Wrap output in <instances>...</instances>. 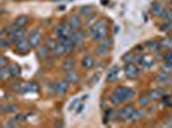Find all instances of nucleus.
I'll list each match as a JSON object with an SVG mask.
<instances>
[{"instance_id":"40","label":"nucleus","mask_w":172,"mask_h":128,"mask_svg":"<svg viewBox=\"0 0 172 128\" xmlns=\"http://www.w3.org/2000/svg\"><path fill=\"white\" fill-rule=\"evenodd\" d=\"M53 2H58V0H53Z\"/></svg>"},{"instance_id":"39","label":"nucleus","mask_w":172,"mask_h":128,"mask_svg":"<svg viewBox=\"0 0 172 128\" xmlns=\"http://www.w3.org/2000/svg\"><path fill=\"white\" fill-rule=\"evenodd\" d=\"M0 45L2 46H8V42L6 41H0Z\"/></svg>"},{"instance_id":"35","label":"nucleus","mask_w":172,"mask_h":128,"mask_svg":"<svg viewBox=\"0 0 172 128\" xmlns=\"http://www.w3.org/2000/svg\"><path fill=\"white\" fill-rule=\"evenodd\" d=\"M77 104H78V99H75V100H73L72 103H71V105H69V108H68V109H69V110H73V108H75V106H76Z\"/></svg>"},{"instance_id":"2","label":"nucleus","mask_w":172,"mask_h":128,"mask_svg":"<svg viewBox=\"0 0 172 128\" xmlns=\"http://www.w3.org/2000/svg\"><path fill=\"white\" fill-rule=\"evenodd\" d=\"M114 94H116L122 101H127V100H131V99L135 96V92L132 88L130 87H126V86H119L114 90Z\"/></svg>"},{"instance_id":"36","label":"nucleus","mask_w":172,"mask_h":128,"mask_svg":"<svg viewBox=\"0 0 172 128\" xmlns=\"http://www.w3.org/2000/svg\"><path fill=\"white\" fill-rule=\"evenodd\" d=\"M4 109H8V111H14L17 109L16 105H8V106H4Z\"/></svg>"},{"instance_id":"17","label":"nucleus","mask_w":172,"mask_h":128,"mask_svg":"<svg viewBox=\"0 0 172 128\" xmlns=\"http://www.w3.org/2000/svg\"><path fill=\"white\" fill-rule=\"evenodd\" d=\"M68 24L71 26V28H72V30H78V28H80V26H81V21H80V18L78 17H72L69 19V22H68Z\"/></svg>"},{"instance_id":"18","label":"nucleus","mask_w":172,"mask_h":128,"mask_svg":"<svg viewBox=\"0 0 172 128\" xmlns=\"http://www.w3.org/2000/svg\"><path fill=\"white\" fill-rule=\"evenodd\" d=\"M82 66L86 69H89V68H91L92 66H94V59H92V56H85L84 60H82Z\"/></svg>"},{"instance_id":"27","label":"nucleus","mask_w":172,"mask_h":128,"mask_svg":"<svg viewBox=\"0 0 172 128\" xmlns=\"http://www.w3.org/2000/svg\"><path fill=\"white\" fill-rule=\"evenodd\" d=\"M149 96L148 95H143L141 97H140V100H139V104L141 105V106H147L148 104H149Z\"/></svg>"},{"instance_id":"31","label":"nucleus","mask_w":172,"mask_h":128,"mask_svg":"<svg viewBox=\"0 0 172 128\" xmlns=\"http://www.w3.org/2000/svg\"><path fill=\"white\" fill-rule=\"evenodd\" d=\"M162 72H166V73H168V72H171L172 70V64H170V63H167L166 62V64H163L162 66Z\"/></svg>"},{"instance_id":"23","label":"nucleus","mask_w":172,"mask_h":128,"mask_svg":"<svg viewBox=\"0 0 172 128\" xmlns=\"http://www.w3.org/2000/svg\"><path fill=\"white\" fill-rule=\"evenodd\" d=\"M9 74L13 76V77H18V76L21 74V70H19L18 66H12V67L9 68Z\"/></svg>"},{"instance_id":"16","label":"nucleus","mask_w":172,"mask_h":128,"mask_svg":"<svg viewBox=\"0 0 172 128\" xmlns=\"http://www.w3.org/2000/svg\"><path fill=\"white\" fill-rule=\"evenodd\" d=\"M163 6H162V4L161 3H158V2H155L153 5H152V14L154 17H158V16H162V13H163Z\"/></svg>"},{"instance_id":"8","label":"nucleus","mask_w":172,"mask_h":128,"mask_svg":"<svg viewBox=\"0 0 172 128\" xmlns=\"http://www.w3.org/2000/svg\"><path fill=\"white\" fill-rule=\"evenodd\" d=\"M163 94H164L163 88H154L149 92L148 96H149L150 100H161V99L163 97Z\"/></svg>"},{"instance_id":"25","label":"nucleus","mask_w":172,"mask_h":128,"mask_svg":"<svg viewBox=\"0 0 172 128\" xmlns=\"http://www.w3.org/2000/svg\"><path fill=\"white\" fill-rule=\"evenodd\" d=\"M109 99H111V103H112L113 105H119L121 103H122V100H121V99H119L116 94H114V92L111 95V97H109Z\"/></svg>"},{"instance_id":"1","label":"nucleus","mask_w":172,"mask_h":128,"mask_svg":"<svg viewBox=\"0 0 172 128\" xmlns=\"http://www.w3.org/2000/svg\"><path fill=\"white\" fill-rule=\"evenodd\" d=\"M90 33H91V39L94 41H103L107 36V22L104 19H99L98 22L91 27L90 30Z\"/></svg>"},{"instance_id":"29","label":"nucleus","mask_w":172,"mask_h":128,"mask_svg":"<svg viewBox=\"0 0 172 128\" xmlns=\"http://www.w3.org/2000/svg\"><path fill=\"white\" fill-rule=\"evenodd\" d=\"M8 76H9V69L0 68V80H5Z\"/></svg>"},{"instance_id":"7","label":"nucleus","mask_w":172,"mask_h":128,"mask_svg":"<svg viewBox=\"0 0 172 128\" xmlns=\"http://www.w3.org/2000/svg\"><path fill=\"white\" fill-rule=\"evenodd\" d=\"M102 44H100V46H99V49H98V54H105L107 51H108V49H111V46H112V40L111 39H104L103 41H100Z\"/></svg>"},{"instance_id":"20","label":"nucleus","mask_w":172,"mask_h":128,"mask_svg":"<svg viewBox=\"0 0 172 128\" xmlns=\"http://www.w3.org/2000/svg\"><path fill=\"white\" fill-rule=\"evenodd\" d=\"M159 46L163 49H171L172 47V39H163L159 41Z\"/></svg>"},{"instance_id":"30","label":"nucleus","mask_w":172,"mask_h":128,"mask_svg":"<svg viewBox=\"0 0 172 128\" xmlns=\"http://www.w3.org/2000/svg\"><path fill=\"white\" fill-rule=\"evenodd\" d=\"M172 23H171V21H164V22L161 24V30L162 31H168L170 28H171Z\"/></svg>"},{"instance_id":"24","label":"nucleus","mask_w":172,"mask_h":128,"mask_svg":"<svg viewBox=\"0 0 172 128\" xmlns=\"http://www.w3.org/2000/svg\"><path fill=\"white\" fill-rule=\"evenodd\" d=\"M162 17L164 21H172V9H166V10H163L162 13Z\"/></svg>"},{"instance_id":"9","label":"nucleus","mask_w":172,"mask_h":128,"mask_svg":"<svg viewBox=\"0 0 172 128\" xmlns=\"http://www.w3.org/2000/svg\"><path fill=\"white\" fill-rule=\"evenodd\" d=\"M71 32H72V28H71V26L68 23H63L59 26L58 28V35L59 37H63V36H69Z\"/></svg>"},{"instance_id":"5","label":"nucleus","mask_w":172,"mask_h":128,"mask_svg":"<svg viewBox=\"0 0 172 128\" xmlns=\"http://www.w3.org/2000/svg\"><path fill=\"white\" fill-rule=\"evenodd\" d=\"M59 44L62 45L64 53H69V51H72L73 49H75V42L72 41V39H71L69 36H63V37H61Z\"/></svg>"},{"instance_id":"3","label":"nucleus","mask_w":172,"mask_h":128,"mask_svg":"<svg viewBox=\"0 0 172 128\" xmlns=\"http://www.w3.org/2000/svg\"><path fill=\"white\" fill-rule=\"evenodd\" d=\"M125 74L127 78L130 80H134L140 74V69L138 68V66H135L134 63H127L125 66Z\"/></svg>"},{"instance_id":"11","label":"nucleus","mask_w":172,"mask_h":128,"mask_svg":"<svg viewBox=\"0 0 172 128\" xmlns=\"http://www.w3.org/2000/svg\"><path fill=\"white\" fill-rule=\"evenodd\" d=\"M16 45L17 47L19 49V51L21 53H27L28 51V49H30V41H28L27 39H22V40H19L18 42H16Z\"/></svg>"},{"instance_id":"34","label":"nucleus","mask_w":172,"mask_h":128,"mask_svg":"<svg viewBox=\"0 0 172 128\" xmlns=\"http://www.w3.org/2000/svg\"><path fill=\"white\" fill-rule=\"evenodd\" d=\"M164 59H166V62H167V63L172 64V51L167 53V54H166V56H164Z\"/></svg>"},{"instance_id":"10","label":"nucleus","mask_w":172,"mask_h":128,"mask_svg":"<svg viewBox=\"0 0 172 128\" xmlns=\"http://www.w3.org/2000/svg\"><path fill=\"white\" fill-rule=\"evenodd\" d=\"M69 37L72 39V41L75 42V45H78V44H81V42L84 41V35L78 31V30H73L72 32H71L69 35Z\"/></svg>"},{"instance_id":"22","label":"nucleus","mask_w":172,"mask_h":128,"mask_svg":"<svg viewBox=\"0 0 172 128\" xmlns=\"http://www.w3.org/2000/svg\"><path fill=\"white\" fill-rule=\"evenodd\" d=\"M157 81L159 82H170V76L166 72H161L158 76H157Z\"/></svg>"},{"instance_id":"4","label":"nucleus","mask_w":172,"mask_h":128,"mask_svg":"<svg viewBox=\"0 0 172 128\" xmlns=\"http://www.w3.org/2000/svg\"><path fill=\"white\" fill-rule=\"evenodd\" d=\"M134 113H135L134 106L132 105H126L119 110L118 117H119V119H122V120H130V119H132Z\"/></svg>"},{"instance_id":"37","label":"nucleus","mask_w":172,"mask_h":128,"mask_svg":"<svg viewBox=\"0 0 172 128\" xmlns=\"http://www.w3.org/2000/svg\"><path fill=\"white\" fill-rule=\"evenodd\" d=\"M90 10H91V9H90V6H84V8L81 9V13H82V14H86V16H88V13H89Z\"/></svg>"},{"instance_id":"13","label":"nucleus","mask_w":172,"mask_h":128,"mask_svg":"<svg viewBox=\"0 0 172 128\" xmlns=\"http://www.w3.org/2000/svg\"><path fill=\"white\" fill-rule=\"evenodd\" d=\"M40 37H41V35H40V32L36 30V31H32V33H31V36H30V45L31 46H37L39 45V42H40Z\"/></svg>"},{"instance_id":"12","label":"nucleus","mask_w":172,"mask_h":128,"mask_svg":"<svg viewBox=\"0 0 172 128\" xmlns=\"http://www.w3.org/2000/svg\"><path fill=\"white\" fill-rule=\"evenodd\" d=\"M118 73H119V68L116 66V67H113L111 68V70L108 73H107V81H109V82H114L118 78Z\"/></svg>"},{"instance_id":"15","label":"nucleus","mask_w":172,"mask_h":128,"mask_svg":"<svg viewBox=\"0 0 172 128\" xmlns=\"http://www.w3.org/2000/svg\"><path fill=\"white\" fill-rule=\"evenodd\" d=\"M67 87H68V81L67 80H63L61 82H58V85H57V92H58L59 95H64L67 91Z\"/></svg>"},{"instance_id":"28","label":"nucleus","mask_w":172,"mask_h":128,"mask_svg":"<svg viewBox=\"0 0 172 128\" xmlns=\"http://www.w3.org/2000/svg\"><path fill=\"white\" fill-rule=\"evenodd\" d=\"M48 54H49V47H41V49H39V56L40 58H45V56H48Z\"/></svg>"},{"instance_id":"21","label":"nucleus","mask_w":172,"mask_h":128,"mask_svg":"<svg viewBox=\"0 0 172 128\" xmlns=\"http://www.w3.org/2000/svg\"><path fill=\"white\" fill-rule=\"evenodd\" d=\"M67 81H68V82H72V83L77 82V81H78V73H76L75 70H71V72H68V74H67Z\"/></svg>"},{"instance_id":"14","label":"nucleus","mask_w":172,"mask_h":128,"mask_svg":"<svg viewBox=\"0 0 172 128\" xmlns=\"http://www.w3.org/2000/svg\"><path fill=\"white\" fill-rule=\"evenodd\" d=\"M139 62H140V64L144 68H150L153 66V59L150 58L149 55H143V56H140V59H139Z\"/></svg>"},{"instance_id":"6","label":"nucleus","mask_w":172,"mask_h":128,"mask_svg":"<svg viewBox=\"0 0 172 128\" xmlns=\"http://www.w3.org/2000/svg\"><path fill=\"white\" fill-rule=\"evenodd\" d=\"M25 36H26V30L25 28H22V27L21 28H14V31L10 35V40L14 41V42H18L19 40L25 39Z\"/></svg>"},{"instance_id":"38","label":"nucleus","mask_w":172,"mask_h":128,"mask_svg":"<svg viewBox=\"0 0 172 128\" xmlns=\"http://www.w3.org/2000/svg\"><path fill=\"white\" fill-rule=\"evenodd\" d=\"M6 64V59L5 58H0V67H3Z\"/></svg>"},{"instance_id":"33","label":"nucleus","mask_w":172,"mask_h":128,"mask_svg":"<svg viewBox=\"0 0 172 128\" xmlns=\"http://www.w3.org/2000/svg\"><path fill=\"white\" fill-rule=\"evenodd\" d=\"M143 115H144V113H143L141 110H139V111H136V110H135L134 115H132V119H138V120H139V119H140Z\"/></svg>"},{"instance_id":"32","label":"nucleus","mask_w":172,"mask_h":128,"mask_svg":"<svg viewBox=\"0 0 172 128\" xmlns=\"http://www.w3.org/2000/svg\"><path fill=\"white\" fill-rule=\"evenodd\" d=\"M134 58H135V56H134L132 53H128V54H126V55L123 56V59H125L126 63H127V62H128V63H131V62L134 60Z\"/></svg>"},{"instance_id":"19","label":"nucleus","mask_w":172,"mask_h":128,"mask_svg":"<svg viewBox=\"0 0 172 128\" xmlns=\"http://www.w3.org/2000/svg\"><path fill=\"white\" fill-rule=\"evenodd\" d=\"M27 22H28V18L27 17H19V18L16 19V22H14V27H16V28H21V27H23Z\"/></svg>"},{"instance_id":"26","label":"nucleus","mask_w":172,"mask_h":128,"mask_svg":"<svg viewBox=\"0 0 172 128\" xmlns=\"http://www.w3.org/2000/svg\"><path fill=\"white\" fill-rule=\"evenodd\" d=\"M63 69L67 70V72H71V70L73 69V62L72 60H67L66 63L63 64Z\"/></svg>"}]
</instances>
